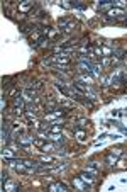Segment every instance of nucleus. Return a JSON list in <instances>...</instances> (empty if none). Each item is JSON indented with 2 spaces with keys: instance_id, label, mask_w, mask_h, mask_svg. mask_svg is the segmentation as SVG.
Listing matches in <instances>:
<instances>
[{
  "instance_id": "nucleus-1",
  "label": "nucleus",
  "mask_w": 127,
  "mask_h": 192,
  "mask_svg": "<svg viewBox=\"0 0 127 192\" xmlns=\"http://www.w3.org/2000/svg\"><path fill=\"white\" fill-rule=\"evenodd\" d=\"M48 63H51V65H54V66H59V63H61V65H68V63H70V58H68V55H54L53 58L48 59Z\"/></svg>"
},
{
  "instance_id": "nucleus-2",
  "label": "nucleus",
  "mask_w": 127,
  "mask_h": 192,
  "mask_svg": "<svg viewBox=\"0 0 127 192\" xmlns=\"http://www.w3.org/2000/svg\"><path fill=\"white\" fill-rule=\"evenodd\" d=\"M44 107H46V111H48V112H54V111L58 109V107H59V105H58V102L54 100V97H53V95H49L48 102L44 104Z\"/></svg>"
},
{
  "instance_id": "nucleus-3",
  "label": "nucleus",
  "mask_w": 127,
  "mask_h": 192,
  "mask_svg": "<svg viewBox=\"0 0 127 192\" xmlns=\"http://www.w3.org/2000/svg\"><path fill=\"white\" fill-rule=\"evenodd\" d=\"M48 139L49 141H53V143H59V145H63L65 143V138H63V135L61 133H51V135H48Z\"/></svg>"
},
{
  "instance_id": "nucleus-4",
  "label": "nucleus",
  "mask_w": 127,
  "mask_h": 192,
  "mask_svg": "<svg viewBox=\"0 0 127 192\" xmlns=\"http://www.w3.org/2000/svg\"><path fill=\"white\" fill-rule=\"evenodd\" d=\"M93 177H95V175H93V173H88V172H81L80 173V178H81L83 182H87V184H91V182L95 180Z\"/></svg>"
},
{
  "instance_id": "nucleus-5",
  "label": "nucleus",
  "mask_w": 127,
  "mask_h": 192,
  "mask_svg": "<svg viewBox=\"0 0 127 192\" xmlns=\"http://www.w3.org/2000/svg\"><path fill=\"white\" fill-rule=\"evenodd\" d=\"M70 187L68 185H65L63 182H56L54 185H49V191H68Z\"/></svg>"
},
{
  "instance_id": "nucleus-6",
  "label": "nucleus",
  "mask_w": 127,
  "mask_h": 192,
  "mask_svg": "<svg viewBox=\"0 0 127 192\" xmlns=\"http://www.w3.org/2000/svg\"><path fill=\"white\" fill-rule=\"evenodd\" d=\"M39 162H42V163H54L56 160H54V156H51V155H41L39 156Z\"/></svg>"
},
{
  "instance_id": "nucleus-7",
  "label": "nucleus",
  "mask_w": 127,
  "mask_h": 192,
  "mask_svg": "<svg viewBox=\"0 0 127 192\" xmlns=\"http://www.w3.org/2000/svg\"><path fill=\"white\" fill-rule=\"evenodd\" d=\"M19 10L20 12H32V2H24V3H20V7H19Z\"/></svg>"
},
{
  "instance_id": "nucleus-8",
  "label": "nucleus",
  "mask_w": 127,
  "mask_h": 192,
  "mask_svg": "<svg viewBox=\"0 0 127 192\" xmlns=\"http://www.w3.org/2000/svg\"><path fill=\"white\" fill-rule=\"evenodd\" d=\"M17 187H19L17 184H14V182H9V180H7V182L2 185V189H3V191H15Z\"/></svg>"
},
{
  "instance_id": "nucleus-9",
  "label": "nucleus",
  "mask_w": 127,
  "mask_h": 192,
  "mask_svg": "<svg viewBox=\"0 0 127 192\" xmlns=\"http://www.w3.org/2000/svg\"><path fill=\"white\" fill-rule=\"evenodd\" d=\"M70 22H71V19H68V17H63V19L58 20V26H59V29H66V27L70 26Z\"/></svg>"
},
{
  "instance_id": "nucleus-10",
  "label": "nucleus",
  "mask_w": 127,
  "mask_h": 192,
  "mask_svg": "<svg viewBox=\"0 0 127 192\" xmlns=\"http://www.w3.org/2000/svg\"><path fill=\"white\" fill-rule=\"evenodd\" d=\"M63 128H65V124H59V122H54V124L51 126V133H61V131H63Z\"/></svg>"
},
{
  "instance_id": "nucleus-11",
  "label": "nucleus",
  "mask_w": 127,
  "mask_h": 192,
  "mask_svg": "<svg viewBox=\"0 0 127 192\" xmlns=\"http://www.w3.org/2000/svg\"><path fill=\"white\" fill-rule=\"evenodd\" d=\"M75 135H76V139H78V141H85V136H87L85 131H81V129H75Z\"/></svg>"
},
{
  "instance_id": "nucleus-12",
  "label": "nucleus",
  "mask_w": 127,
  "mask_h": 192,
  "mask_svg": "<svg viewBox=\"0 0 127 192\" xmlns=\"http://www.w3.org/2000/svg\"><path fill=\"white\" fill-rule=\"evenodd\" d=\"M109 16L110 17H114V16H124V10H122V9H110Z\"/></svg>"
},
{
  "instance_id": "nucleus-13",
  "label": "nucleus",
  "mask_w": 127,
  "mask_h": 192,
  "mask_svg": "<svg viewBox=\"0 0 127 192\" xmlns=\"http://www.w3.org/2000/svg\"><path fill=\"white\" fill-rule=\"evenodd\" d=\"M114 55L119 58V59H124V58L127 56V53L124 51V49H115V51H114Z\"/></svg>"
},
{
  "instance_id": "nucleus-14",
  "label": "nucleus",
  "mask_w": 127,
  "mask_h": 192,
  "mask_svg": "<svg viewBox=\"0 0 127 192\" xmlns=\"http://www.w3.org/2000/svg\"><path fill=\"white\" fill-rule=\"evenodd\" d=\"M107 163H109V165H115V163H117V156H114L112 153H109L107 155Z\"/></svg>"
},
{
  "instance_id": "nucleus-15",
  "label": "nucleus",
  "mask_w": 127,
  "mask_h": 192,
  "mask_svg": "<svg viewBox=\"0 0 127 192\" xmlns=\"http://www.w3.org/2000/svg\"><path fill=\"white\" fill-rule=\"evenodd\" d=\"M41 150H42L44 153H51V151L54 150V146H53V145H44V146H42Z\"/></svg>"
},
{
  "instance_id": "nucleus-16",
  "label": "nucleus",
  "mask_w": 127,
  "mask_h": 192,
  "mask_svg": "<svg viewBox=\"0 0 127 192\" xmlns=\"http://www.w3.org/2000/svg\"><path fill=\"white\" fill-rule=\"evenodd\" d=\"M71 7H76V9H87V3H81V2H71Z\"/></svg>"
},
{
  "instance_id": "nucleus-17",
  "label": "nucleus",
  "mask_w": 127,
  "mask_h": 192,
  "mask_svg": "<svg viewBox=\"0 0 127 192\" xmlns=\"http://www.w3.org/2000/svg\"><path fill=\"white\" fill-rule=\"evenodd\" d=\"M59 107H63V109H71L73 104H71V102H61V104H59Z\"/></svg>"
},
{
  "instance_id": "nucleus-18",
  "label": "nucleus",
  "mask_w": 127,
  "mask_h": 192,
  "mask_svg": "<svg viewBox=\"0 0 127 192\" xmlns=\"http://www.w3.org/2000/svg\"><path fill=\"white\" fill-rule=\"evenodd\" d=\"M44 141H46V139H34V145H36V146H39V148H42V146L46 145Z\"/></svg>"
},
{
  "instance_id": "nucleus-19",
  "label": "nucleus",
  "mask_w": 127,
  "mask_h": 192,
  "mask_svg": "<svg viewBox=\"0 0 127 192\" xmlns=\"http://www.w3.org/2000/svg\"><path fill=\"white\" fill-rule=\"evenodd\" d=\"M110 153L114 155V156H120V150H119V148H115V150L112 148V150H110Z\"/></svg>"
},
{
  "instance_id": "nucleus-20",
  "label": "nucleus",
  "mask_w": 127,
  "mask_h": 192,
  "mask_svg": "<svg viewBox=\"0 0 127 192\" xmlns=\"http://www.w3.org/2000/svg\"><path fill=\"white\" fill-rule=\"evenodd\" d=\"M126 24H127V19H126Z\"/></svg>"
}]
</instances>
